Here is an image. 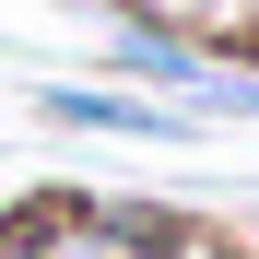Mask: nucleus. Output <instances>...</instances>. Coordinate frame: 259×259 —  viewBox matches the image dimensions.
Here are the masks:
<instances>
[{"label": "nucleus", "mask_w": 259, "mask_h": 259, "mask_svg": "<svg viewBox=\"0 0 259 259\" xmlns=\"http://www.w3.org/2000/svg\"><path fill=\"white\" fill-rule=\"evenodd\" d=\"M35 118L48 130H106V142H177V106H153V95H118V82H48L35 95Z\"/></svg>", "instance_id": "f257e3e1"}, {"label": "nucleus", "mask_w": 259, "mask_h": 259, "mask_svg": "<svg viewBox=\"0 0 259 259\" xmlns=\"http://www.w3.org/2000/svg\"><path fill=\"white\" fill-rule=\"evenodd\" d=\"M212 59H236V71H259V12H236L224 35H212Z\"/></svg>", "instance_id": "423d86ee"}, {"label": "nucleus", "mask_w": 259, "mask_h": 259, "mask_svg": "<svg viewBox=\"0 0 259 259\" xmlns=\"http://www.w3.org/2000/svg\"><path fill=\"white\" fill-rule=\"evenodd\" d=\"M71 259H106V247H71Z\"/></svg>", "instance_id": "0eeeda50"}, {"label": "nucleus", "mask_w": 259, "mask_h": 259, "mask_svg": "<svg viewBox=\"0 0 259 259\" xmlns=\"http://www.w3.org/2000/svg\"><path fill=\"white\" fill-rule=\"evenodd\" d=\"M189 212H165V200H95V224H82V247H106V259H189Z\"/></svg>", "instance_id": "20e7f679"}, {"label": "nucleus", "mask_w": 259, "mask_h": 259, "mask_svg": "<svg viewBox=\"0 0 259 259\" xmlns=\"http://www.w3.org/2000/svg\"><path fill=\"white\" fill-rule=\"evenodd\" d=\"M118 24H142V35H177V48H212V35L236 24V0H118Z\"/></svg>", "instance_id": "39448f33"}, {"label": "nucleus", "mask_w": 259, "mask_h": 259, "mask_svg": "<svg viewBox=\"0 0 259 259\" xmlns=\"http://www.w3.org/2000/svg\"><path fill=\"white\" fill-rule=\"evenodd\" d=\"M82 224H95V189H24L0 212V259H71Z\"/></svg>", "instance_id": "f03ea898"}, {"label": "nucleus", "mask_w": 259, "mask_h": 259, "mask_svg": "<svg viewBox=\"0 0 259 259\" xmlns=\"http://www.w3.org/2000/svg\"><path fill=\"white\" fill-rule=\"evenodd\" d=\"M106 71H118V82H142V95H200L224 59H212V48H177V35H142V24H118V35H106Z\"/></svg>", "instance_id": "7ed1b4c3"}]
</instances>
